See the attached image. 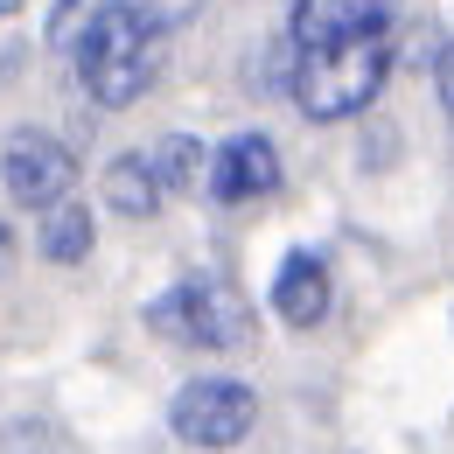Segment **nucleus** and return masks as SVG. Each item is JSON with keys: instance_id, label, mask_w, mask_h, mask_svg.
<instances>
[{"instance_id": "obj_1", "label": "nucleus", "mask_w": 454, "mask_h": 454, "mask_svg": "<svg viewBox=\"0 0 454 454\" xmlns=\"http://www.w3.org/2000/svg\"><path fill=\"white\" fill-rule=\"evenodd\" d=\"M385 77H392V35L371 28V35H349V43H329V50H294L286 91L308 119L336 126V119L364 113L385 91Z\"/></svg>"}, {"instance_id": "obj_2", "label": "nucleus", "mask_w": 454, "mask_h": 454, "mask_svg": "<svg viewBox=\"0 0 454 454\" xmlns=\"http://www.w3.org/2000/svg\"><path fill=\"white\" fill-rule=\"evenodd\" d=\"M154 70H161V28H147L126 0H106V14L77 43V84L91 91V106L106 113L133 106L154 84Z\"/></svg>"}, {"instance_id": "obj_3", "label": "nucleus", "mask_w": 454, "mask_h": 454, "mask_svg": "<svg viewBox=\"0 0 454 454\" xmlns=\"http://www.w3.org/2000/svg\"><path fill=\"white\" fill-rule=\"evenodd\" d=\"M154 329L196 342V349H238L252 342V301L224 273H189V280L154 301Z\"/></svg>"}, {"instance_id": "obj_4", "label": "nucleus", "mask_w": 454, "mask_h": 454, "mask_svg": "<svg viewBox=\"0 0 454 454\" xmlns=\"http://www.w3.org/2000/svg\"><path fill=\"white\" fill-rule=\"evenodd\" d=\"M252 419H259V398H252V385H238V378H196V385H182V392L168 398L175 441L210 448V454L238 448V441L252 434Z\"/></svg>"}, {"instance_id": "obj_5", "label": "nucleus", "mask_w": 454, "mask_h": 454, "mask_svg": "<svg viewBox=\"0 0 454 454\" xmlns=\"http://www.w3.org/2000/svg\"><path fill=\"white\" fill-rule=\"evenodd\" d=\"M0 182H7V196H14L21 210H57L63 196H70V182H77V161H70L63 140L21 126V133H7V147H0Z\"/></svg>"}, {"instance_id": "obj_6", "label": "nucleus", "mask_w": 454, "mask_h": 454, "mask_svg": "<svg viewBox=\"0 0 454 454\" xmlns=\"http://www.w3.org/2000/svg\"><path fill=\"white\" fill-rule=\"evenodd\" d=\"M280 189V147L273 133H231L210 161V196L217 203H259Z\"/></svg>"}, {"instance_id": "obj_7", "label": "nucleus", "mask_w": 454, "mask_h": 454, "mask_svg": "<svg viewBox=\"0 0 454 454\" xmlns=\"http://www.w3.org/2000/svg\"><path fill=\"white\" fill-rule=\"evenodd\" d=\"M392 21V0H294L286 7V43L294 50H329L349 35H371Z\"/></svg>"}, {"instance_id": "obj_8", "label": "nucleus", "mask_w": 454, "mask_h": 454, "mask_svg": "<svg viewBox=\"0 0 454 454\" xmlns=\"http://www.w3.org/2000/svg\"><path fill=\"white\" fill-rule=\"evenodd\" d=\"M273 315L286 329H315L329 315V266L308 252H286V266L273 273Z\"/></svg>"}, {"instance_id": "obj_9", "label": "nucleus", "mask_w": 454, "mask_h": 454, "mask_svg": "<svg viewBox=\"0 0 454 454\" xmlns=\"http://www.w3.org/2000/svg\"><path fill=\"white\" fill-rule=\"evenodd\" d=\"M161 196H168V182L154 168V154H119V161H106V210L147 224L161 210Z\"/></svg>"}, {"instance_id": "obj_10", "label": "nucleus", "mask_w": 454, "mask_h": 454, "mask_svg": "<svg viewBox=\"0 0 454 454\" xmlns=\"http://www.w3.org/2000/svg\"><path fill=\"white\" fill-rule=\"evenodd\" d=\"M91 245H98V224H91V210L63 196L57 210L43 217V259H50V266H84V259H91Z\"/></svg>"}, {"instance_id": "obj_11", "label": "nucleus", "mask_w": 454, "mask_h": 454, "mask_svg": "<svg viewBox=\"0 0 454 454\" xmlns=\"http://www.w3.org/2000/svg\"><path fill=\"white\" fill-rule=\"evenodd\" d=\"M210 147L203 140H189V133H168L161 147H154V168H161V182H168V196H196V182H210Z\"/></svg>"}, {"instance_id": "obj_12", "label": "nucleus", "mask_w": 454, "mask_h": 454, "mask_svg": "<svg viewBox=\"0 0 454 454\" xmlns=\"http://www.w3.org/2000/svg\"><path fill=\"white\" fill-rule=\"evenodd\" d=\"M147 28H161V35H175L182 21H196V0H126Z\"/></svg>"}, {"instance_id": "obj_13", "label": "nucleus", "mask_w": 454, "mask_h": 454, "mask_svg": "<svg viewBox=\"0 0 454 454\" xmlns=\"http://www.w3.org/2000/svg\"><path fill=\"white\" fill-rule=\"evenodd\" d=\"M98 14H106V0H57V14H50V43H70V35H77V21L91 28Z\"/></svg>"}, {"instance_id": "obj_14", "label": "nucleus", "mask_w": 454, "mask_h": 454, "mask_svg": "<svg viewBox=\"0 0 454 454\" xmlns=\"http://www.w3.org/2000/svg\"><path fill=\"white\" fill-rule=\"evenodd\" d=\"M434 91H441V106H448V119H454V43L434 57Z\"/></svg>"}, {"instance_id": "obj_15", "label": "nucleus", "mask_w": 454, "mask_h": 454, "mask_svg": "<svg viewBox=\"0 0 454 454\" xmlns=\"http://www.w3.org/2000/svg\"><path fill=\"white\" fill-rule=\"evenodd\" d=\"M7 273H14V224L0 217V280H7Z\"/></svg>"}, {"instance_id": "obj_16", "label": "nucleus", "mask_w": 454, "mask_h": 454, "mask_svg": "<svg viewBox=\"0 0 454 454\" xmlns=\"http://www.w3.org/2000/svg\"><path fill=\"white\" fill-rule=\"evenodd\" d=\"M14 7H21V0H0V21H7V14H14Z\"/></svg>"}]
</instances>
